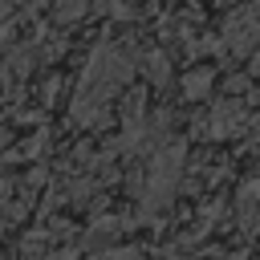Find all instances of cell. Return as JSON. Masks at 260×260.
I'll return each mask as SVG.
<instances>
[{"label": "cell", "mask_w": 260, "mask_h": 260, "mask_svg": "<svg viewBox=\"0 0 260 260\" xmlns=\"http://www.w3.org/2000/svg\"><path fill=\"white\" fill-rule=\"evenodd\" d=\"M110 260H134V252H110Z\"/></svg>", "instance_id": "277c9868"}, {"label": "cell", "mask_w": 260, "mask_h": 260, "mask_svg": "<svg viewBox=\"0 0 260 260\" xmlns=\"http://www.w3.org/2000/svg\"><path fill=\"white\" fill-rule=\"evenodd\" d=\"M256 41H260V0L248 4V8H240V12L228 20V45H232L236 53L256 49Z\"/></svg>", "instance_id": "6da1fadb"}, {"label": "cell", "mask_w": 260, "mask_h": 260, "mask_svg": "<svg viewBox=\"0 0 260 260\" xmlns=\"http://www.w3.org/2000/svg\"><path fill=\"white\" fill-rule=\"evenodd\" d=\"M150 77L154 81H167V61L162 57H150Z\"/></svg>", "instance_id": "3957f363"}, {"label": "cell", "mask_w": 260, "mask_h": 260, "mask_svg": "<svg viewBox=\"0 0 260 260\" xmlns=\"http://www.w3.org/2000/svg\"><path fill=\"white\" fill-rule=\"evenodd\" d=\"M207 85H211V69H199V73H187V77H183V89H187V98H199Z\"/></svg>", "instance_id": "7a4b0ae2"}, {"label": "cell", "mask_w": 260, "mask_h": 260, "mask_svg": "<svg viewBox=\"0 0 260 260\" xmlns=\"http://www.w3.org/2000/svg\"><path fill=\"white\" fill-rule=\"evenodd\" d=\"M4 138H8V134H4V130H0V146H4Z\"/></svg>", "instance_id": "5b68a950"}]
</instances>
